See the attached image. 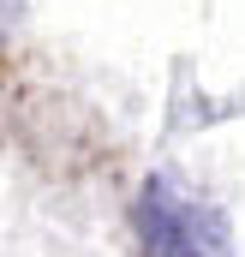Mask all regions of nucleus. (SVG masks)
Here are the masks:
<instances>
[{"mask_svg":"<svg viewBox=\"0 0 245 257\" xmlns=\"http://www.w3.org/2000/svg\"><path fill=\"white\" fill-rule=\"evenodd\" d=\"M132 227L144 257H233V227L203 192H191L180 174H150L132 203Z\"/></svg>","mask_w":245,"mask_h":257,"instance_id":"obj_1","label":"nucleus"},{"mask_svg":"<svg viewBox=\"0 0 245 257\" xmlns=\"http://www.w3.org/2000/svg\"><path fill=\"white\" fill-rule=\"evenodd\" d=\"M12 6H18V0H0V24H6V18H12Z\"/></svg>","mask_w":245,"mask_h":257,"instance_id":"obj_2","label":"nucleus"}]
</instances>
